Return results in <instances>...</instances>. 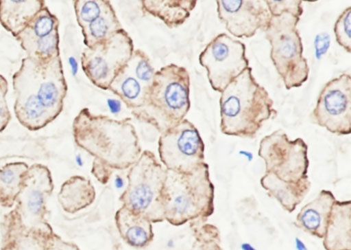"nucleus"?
Wrapping results in <instances>:
<instances>
[{
    "label": "nucleus",
    "mask_w": 351,
    "mask_h": 250,
    "mask_svg": "<svg viewBox=\"0 0 351 250\" xmlns=\"http://www.w3.org/2000/svg\"><path fill=\"white\" fill-rule=\"evenodd\" d=\"M72 129L76 145L93 157L90 172L101 184L115 171L129 169L143 152L130 117L115 120L84 108Z\"/></svg>",
    "instance_id": "1"
},
{
    "label": "nucleus",
    "mask_w": 351,
    "mask_h": 250,
    "mask_svg": "<svg viewBox=\"0 0 351 250\" xmlns=\"http://www.w3.org/2000/svg\"><path fill=\"white\" fill-rule=\"evenodd\" d=\"M14 112L19 122L36 131L61 113L67 93L60 56L43 62L25 57L12 76Z\"/></svg>",
    "instance_id": "2"
},
{
    "label": "nucleus",
    "mask_w": 351,
    "mask_h": 250,
    "mask_svg": "<svg viewBox=\"0 0 351 250\" xmlns=\"http://www.w3.org/2000/svg\"><path fill=\"white\" fill-rule=\"evenodd\" d=\"M258 154L265 166L260 180L262 188L284 210L292 213L311 188L307 144L300 137L289 139L278 129L261 139Z\"/></svg>",
    "instance_id": "3"
},
{
    "label": "nucleus",
    "mask_w": 351,
    "mask_h": 250,
    "mask_svg": "<svg viewBox=\"0 0 351 250\" xmlns=\"http://www.w3.org/2000/svg\"><path fill=\"white\" fill-rule=\"evenodd\" d=\"M220 130L226 135L254 139L263 123L277 115L266 89L246 68L221 92Z\"/></svg>",
    "instance_id": "4"
},
{
    "label": "nucleus",
    "mask_w": 351,
    "mask_h": 250,
    "mask_svg": "<svg viewBox=\"0 0 351 250\" xmlns=\"http://www.w3.org/2000/svg\"><path fill=\"white\" fill-rule=\"evenodd\" d=\"M215 186L205 163L191 173L167 170L162 190L165 220L173 226L207 221L215 211Z\"/></svg>",
    "instance_id": "5"
},
{
    "label": "nucleus",
    "mask_w": 351,
    "mask_h": 250,
    "mask_svg": "<svg viewBox=\"0 0 351 250\" xmlns=\"http://www.w3.org/2000/svg\"><path fill=\"white\" fill-rule=\"evenodd\" d=\"M189 92L188 71L171 63L155 72L145 106L132 113L162 133L184 119L191 106Z\"/></svg>",
    "instance_id": "6"
},
{
    "label": "nucleus",
    "mask_w": 351,
    "mask_h": 250,
    "mask_svg": "<svg viewBox=\"0 0 351 250\" xmlns=\"http://www.w3.org/2000/svg\"><path fill=\"white\" fill-rule=\"evenodd\" d=\"M167 172L152 152L143 151L128 172V184L119 196L122 206L147 217L152 223L163 222L162 190Z\"/></svg>",
    "instance_id": "7"
},
{
    "label": "nucleus",
    "mask_w": 351,
    "mask_h": 250,
    "mask_svg": "<svg viewBox=\"0 0 351 250\" xmlns=\"http://www.w3.org/2000/svg\"><path fill=\"white\" fill-rule=\"evenodd\" d=\"M300 18L288 12L271 16L264 30L271 45L270 58L287 90L301 87L308 78L309 67L303 56L297 28Z\"/></svg>",
    "instance_id": "8"
},
{
    "label": "nucleus",
    "mask_w": 351,
    "mask_h": 250,
    "mask_svg": "<svg viewBox=\"0 0 351 250\" xmlns=\"http://www.w3.org/2000/svg\"><path fill=\"white\" fill-rule=\"evenodd\" d=\"M134 50L132 39L122 29L106 41L83 50L82 70L95 86L108 90L114 79L129 62Z\"/></svg>",
    "instance_id": "9"
},
{
    "label": "nucleus",
    "mask_w": 351,
    "mask_h": 250,
    "mask_svg": "<svg viewBox=\"0 0 351 250\" xmlns=\"http://www.w3.org/2000/svg\"><path fill=\"white\" fill-rule=\"evenodd\" d=\"M158 144L160 161L167 170L188 174L206 163L204 141L186 119L162 133Z\"/></svg>",
    "instance_id": "10"
},
{
    "label": "nucleus",
    "mask_w": 351,
    "mask_h": 250,
    "mask_svg": "<svg viewBox=\"0 0 351 250\" xmlns=\"http://www.w3.org/2000/svg\"><path fill=\"white\" fill-rule=\"evenodd\" d=\"M53 188L51 173L47 166L34 163L29 167L14 207L26 228L53 231L47 220L49 211L47 206Z\"/></svg>",
    "instance_id": "11"
},
{
    "label": "nucleus",
    "mask_w": 351,
    "mask_h": 250,
    "mask_svg": "<svg viewBox=\"0 0 351 250\" xmlns=\"http://www.w3.org/2000/svg\"><path fill=\"white\" fill-rule=\"evenodd\" d=\"M199 62L206 69L213 89L220 93L249 67L245 44L226 33L218 34L206 45Z\"/></svg>",
    "instance_id": "12"
},
{
    "label": "nucleus",
    "mask_w": 351,
    "mask_h": 250,
    "mask_svg": "<svg viewBox=\"0 0 351 250\" xmlns=\"http://www.w3.org/2000/svg\"><path fill=\"white\" fill-rule=\"evenodd\" d=\"M310 121L337 135L351 133V77L342 73L321 90Z\"/></svg>",
    "instance_id": "13"
},
{
    "label": "nucleus",
    "mask_w": 351,
    "mask_h": 250,
    "mask_svg": "<svg viewBox=\"0 0 351 250\" xmlns=\"http://www.w3.org/2000/svg\"><path fill=\"white\" fill-rule=\"evenodd\" d=\"M59 25L57 16L45 5L14 38L27 57L45 62L60 56Z\"/></svg>",
    "instance_id": "14"
},
{
    "label": "nucleus",
    "mask_w": 351,
    "mask_h": 250,
    "mask_svg": "<svg viewBox=\"0 0 351 250\" xmlns=\"http://www.w3.org/2000/svg\"><path fill=\"white\" fill-rule=\"evenodd\" d=\"M217 14L226 30L237 38H250L259 29L263 31L270 13L263 0H218Z\"/></svg>",
    "instance_id": "15"
},
{
    "label": "nucleus",
    "mask_w": 351,
    "mask_h": 250,
    "mask_svg": "<svg viewBox=\"0 0 351 250\" xmlns=\"http://www.w3.org/2000/svg\"><path fill=\"white\" fill-rule=\"evenodd\" d=\"M1 229V250H45L54 233L26 228L14 208L3 216Z\"/></svg>",
    "instance_id": "16"
},
{
    "label": "nucleus",
    "mask_w": 351,
    "mask_h": 250,
    "mask_svg": "<svg viewBox=\"0 0 351 250\" xmlns=\"http://www.w3.org/2000/svg\"><path fill=\"white\" fill-rule=\"evenodd\" d=\"M335 201L330 190H322L313 200L301 208L294 225L311 236L322 239Z\"/></svg>",
    "instance_id": "17"
},
{
    "label": "nucleus",
    "mask_w": 351,
    "mask_h": 250,
    "mask_svg": "<svg viewBox=\"0 0 351 250\" xmlns=\"http://www.w3.org/2000/svg\"><path fill=\"white\" fill-rule=\"evenodd\" d=\"M114 221L121 238L130 247L143 249L153 241L152 223L147 217L121 206Z\"/></svg>",
    "instance_id": "18"
},
{
    "label": "nucleus",
    "mask_w": 351,
    "mask_h": 250,
    "mask_svg": "<svg viewBox=\"0 0 351 250\" xmlns=\"http://www.w3.org/2000/svg\"><path fill=\"white\" fill-rule=\"evenodd\" d=\"M351 201H335L323 239L325 250H351Z\"/></svg>",
    "instance_id": "19"
},
{
    "label": "nucleus",
    "mask_w": 351,
    "mask_h": 250,
    "mask_svg": "<svg viewBox=\"0 0 351 250\" xmlns=\"http://www.w3.org/2000/svg\"><path fill=\"white\" fill-rule=\"evenodd\" d=\"M45 5L44 0H0V23L14 37Z\"/></svg>",
    "instance_id": "20"
},
{
    "label": "nucleus",
    "mask_w": 351,
    "mask_h": 250,
    "mask_svg": "<svg viewBox=\"0 0 351 250\" xmlns=\"http://www.w3.org/2000/svg\"><path fill=\"white\" fill-rule=\"evenodd\" d=\"M95 196L90 181L83 176L74 175L62 184L58 200L65 212L75 214L91 205Z\"/></svg>",
    "instance_id": "21"
},
{
    "label": "nucleus",
    "mask_w": 351,
    "mask_h": 250,
    "mask_svg": "<svg viewBox=\"0 0 351 250\" xmlns=\"http://www.w3.org/2000/svg\"><path fill=\"white\" fill-rule=\"evenodd\" d=\"M142 10L162 20L170 27L182 25L190 16L197 1L187 0H143Z\"/></svg>",
    "instance_id": "22"
},
{
    "label": "nucleus",
    "mask_w": 351,
    "mask_h": 250,
    "mask_svg": "<svg viewBox=\"0 0 351 250\" xmlns=\"http://www.w3.org/2000/svg\"><path fill=\"white\" fill-rule=\"evenodd\" d=\"M108 90L117 95L128 108L134 111L145 106L149 88L136 78L127 64L114 79Z\"/></svg>",
    "instance_id": "23"
},
{
    "label": "nucleus",
    "mask_w": 351,
    "mask_h": 250,
    "mask_svg": "<svg viewBox=\"0 0 351 250\" xmlns=\"http://www.w3.org/2000/svg\"><path fill=\"white\" fill-rule=\"evenodd\" d=\"M29 166L22 161L8 163L0 166V205L5 208L14 206Z\"/></svg>",
    "instance_id": "24"
},
{
    "label": "nucleus",
    "mask_w": 351,
    "mask_h": 250,
    "mask_svg": "<svg viewBox=\"0 0 351 250\" xmlns=\"http://www.w3.org/2000/svg\"><path fill=\"white\" fill-rule=\"evenodd\" d=\"M122 29L123 27L110 4L97 19L82 29L84 43L86 47H92Z\"/></svg>",
    "instance_id": "25"
},
{
    "label": "nucleus",
    "mask_w": 351,
    "mask_h": 250,
    "mask_svg": "<svg viewBox=\"0 0 351 250\" xmlns=\"http://www.w3.org/2000/svg\"><path fill=\"white\" fill-rule=\"evenodd\" d=\"M194 238L189 250H223L219 229L201 220L189 222Z\"/></svg>",
    "instance_id": "26"
},
{
    "label": "nucleus",
    "mask_w": 351,
    "mask_h": 250,
    "mask_svg": "<svg viewBox=\"0 0 351 250\" xmlns=\"http://www.w3.org/2000/svg\"><path fill=\"white\" fill-rule=\"evenodd\" d=\"M111 4L107 0H75L73 7L77 22L83 29L97 19Z\"/></svg>",
    "instance_id": "27"
},
{
    "label": "nucleus",
    "mask_w": 351,
    "mask_h": 250,
    "mask_svg": "<svg viewBox=\"0 0 351 250\" xmlns=\"http://www.w3.org/2000/svg\"><path fill=\"white\" fill-rule=\"evenodd\" d=\"M128 66L139 81L150 88L156 71L144 52L140 49L134 50Z\"/></svg>",
    "instance_id": "28"
},
{
    "label": "nucleus",
    "mask_w": 351,
    "mask_h": 250,
    "mask_svg": "<svg viewBox=\"0 0 351 250\" xmlns=\"http://www.w3.org/2000/svg\"><path fill=\"white\" fill-rule=\"evenodd\" d=\"M350 19L351 7L349 6L340 14L334 25L336 41L348 53L351 52Z\"/></svg>",
    "instance_id": "29"
},
{
    "label": "nucleus",
    "mask_w": 351,
    "mask_h": 250,
    "mask_svg": "<svg viewBox=\"0 0 351 250\" xmlns=\"http://www.w3.org/2000/svg\"><path fill=\"white\" fill-rule=\"evenodd\" d=\"M271 16L279 15L283 12H288L300 17L303 14L302 1L284 0V1H265Z\"/></svg>",
    "instance_id": "30"
},
{
    "label": "nucleus",
    "mask_w": 351,
    "mask_h": 250,
    "mask_svg": "<svg viewBox=\"0 0 351 250\" xmlns=\"http://www.w3.org/2000/svg\"><path fill=\"white\" fill-rule=\"evenodd\" d=\"M8 91V80L0 73V133L6 128L12 119L6 100Z\"/></svg>",
    "instance_id": "31"
},
{
    "label": "nucleus",
    "mask_w": 351,
    "mask_h": 250,
    "mask_svg": "<svg viewBox=\"0 0 351 250\" xmlns=\"http://www.w3.org/2000/svg\"><path fill=\"white\" fill-rule=\"evenodd\" d=\"M45 250H80L74 243L64 240L55 232L49 238Z\"/></svg>",
    "instance_id": "32"
},
{
    "label": "nucleus",
    "mask_w": 351,
    "mask_h": 250,
    "mask_svg": "<svg viewBox=\"0 0 351 250\" xmlns=\"http://www.w3.org/2000/svg\"><path fill=\"white\" fill-rule=\"evenodd\" d=\"M315 48L317 58L324 54L330 45V36L327 34H320L315 39Z\"/></svg>",
    "instance_id": "33"
},
{
    "label": "nucleus",
    "mask_w": 351,
    "mask_h": 250,
    "mask_svg": "<svg viewBox=\"0 0 351 250\" xmlns=\"http://www.w3.org/2000/svg\"><path fill=\"white\" fill-rule=\"evenodd\" d=\"M108 103L112 112L119 111L121 106L119 101L115 100H108Z\"/></svg>",
    "instance_id": "34"
},
{
    "label": "nucleus",
    "mask_w": 351,
    "mask_h": 250,
    "mask_svg": "<svg viewBox=\"0 0 351 250\" xmlns=\"http://www.w3.org/2000/svg\"><path fill=\"white\" fill-rule=\"evenodd\" d=\"M295 245L298 250H307L305 245L300 239H295Z\"/></svg>",
    "instance_id": "35"
},
{
    "label": "nucleus",
    "mask_w": 351,
    "mask_h": 250,
    "mask_svg": "<svg viewBox=\"0 0 351 250\" xmlns=\"http://www.w3.org/2000/svg\"><path fill=\"white\" fill-rule=\"evenodd\" d=\"M242 249L243 250H256L251 245L248 243H243L242 245Z\"/></svg>",
    "instance_id": "36"
}]
</instances>
